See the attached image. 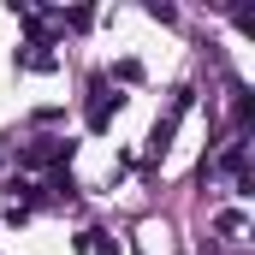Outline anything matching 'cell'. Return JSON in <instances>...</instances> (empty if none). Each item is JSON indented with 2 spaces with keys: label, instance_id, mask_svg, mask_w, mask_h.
I'll list each match as a JSON object with an SVG mask.
<instances>
[{
  "label": "cell",
  "instance_id": "6da1fadb",
  "mask_svg": "<svg viewBox=\"0 0 255 255\" xmlns=\"http://www.w3.org/2000/svg\"><path fill=\"white\" fill-rule=\"evenodd\" d=\"M184 107H190V89H184V95L172 101V113H166L160 125L148 130V154H166V148H172V130H178V119H184Z\"/></svg>",
  "mask_w": 255,
  "mask_h": 255
},
{
  "label": "cell",
  "instance_id": "7a4b0ae2",
  "mask_svg": "<svg viewBox=\"0 0 255 255\" xmlns=\"http://www.w3.org/2000/svg\"><path fill=\"white\" fill-rule=\"evenodd\" d=\"M71 160V142H60V136H42V142H36V148H30V154H24V160H30V166H42V160Z\"/></svg>",
  "mask_w": 255,
  "mask_h": 255
},
{
  "label": "cell",
  "instance_id": "3957f363",
  "mask_svg": "<svg viewBox=\"0 0 255 255\" xmlns=\"http://www.w3.org/2000/svg\"><path fill=\"white\" fill-rule=\"evenodd\" d=\"M113 113H119V95H107V89H95V101H89V125L101 130L107 119H113Z\"/></svg>",
  "mask_w": 255,
  "mask_h": 255
}]
</instances>
